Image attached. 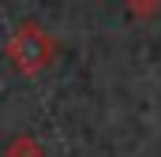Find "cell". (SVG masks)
Masks as SVG:
<instances>
[{
  "label": "cell",
  "mask_w": 161,
  "mask_h": 157,
  "mask_svg": "<svg viewBox=\"0 0 161 157\" xmlns=\"http://www.w3.org/2000/svg\"><path fill=\"white\" fill-rule=\"evenodd\" d=\"M127 11L135 19H154L161 11V0H127Z\"/></svg>",
  "instance_id": "obj_3"
},
{
  "label": "cell",
  "mask_w": 161,
  "mask_h": 157,
  "mask_svg": "<svg viewBox=\"0 0 161 157\" xmlns=\"http://www.w3.org/2000/svg\"><path fill=\"white\" fill-rule=\"evenodd\" d=\"M4 56L11 60V68L19 75H41L53 60H56V38L41 26V23H23L15 26V34L8 38V49Z\"/></svg>",
  "instance_id": "obj_1"
},
{
  "label": "cell",
  "mask_w": 161,
  "mask_h": 157,
  "mask_svg": "<svg viewBox=\"0 0 161 157\" xmlns=\"http://www.w3.org/2000/svg\"><path fill=\"white\" fill-rule=\"evenodd\" d=\"M4 157H45V146H41L34 135H19L15 142H8Z\"/></svg>",
  "instance_id": "obj_2"
}]
</instances>
